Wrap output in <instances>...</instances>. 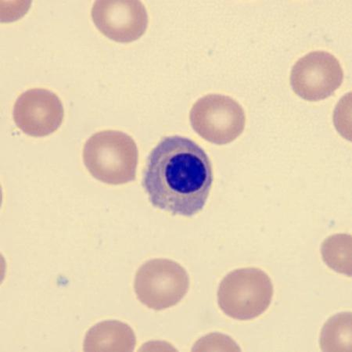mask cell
Returning <instances> with one entry per match:
<instances>
[{
  "mask_svg": "<svg viewBox=\"0 0 352 352\" xmlns=\"http://www.w3.org/2000/svg\"><path fill=\"white\" fill-rule=\"evenodd\" d=\"M213 183L212 163L195 141L166 136L147 158L143 184L152 206L191 217L204 208Z\"/></svg>",
  "mask_w": 352,
  "mask_h": 352,
  "instance_id": "obj_1",
  "label": "cell"
},
{
  "mask_svg": "<svg viewBox=\"0 0 352 352\" xmlns=\"http://www.w3.org/2000/svg\"><path fill=\"white\" fill-rule=\"evenodd\" d=\"M138 146L131 136L117 130L94 134L85 144L83 162L93 177L109 185H123L135 179Z\"/></svg>",
  "mask_w": 352,
  "mask_h": 352,
  "instance_id": "obj_2",
  "label": "cell"
},
{
  "mask_svg": "<svg viewBox=\"0 0 352 352\" xmlns=\"http://www.w3.org/2000/svg\"><path fill=\"white\" fill-rule=\"evenodd\" d=\"M274 286L268 275L258 268L231 272L221 282L218 291L220 309L238 320H253L268 309Z\"/></svg>",
  "mask_w": 352,
  "mask_h": 352,
  "instance_id": "obj_3",
  "label": "cell"
},
{
  "mask_svg": "<svg viewBox=\"0 0 352 352\" xmlns=\"http://www.w3.org/2000/svg\"><path fill=\"white\" fill-rule=\"evenodd\" d=\"M190 279L183 266L173 260L157 258L140 267L134 289L140 302L155 311L177 305L188 292Z\"/></svg>",
  "mask_w": 352,
  "mask_h": 352,
  "instance_id": "obj_4",
  "label": "cell"
},
{
  "mask_svg": "<svg viewBox=\"0 0 352 352\" xmlns=\"http://www.w3.org/2000/svg\"><path fill=\"white\" fill-rule=\"evenodd\" d=\"M192 128L210 143H232L243 132L245 112L234 98L221 94H208L192 106L190 115Z\"/></svg>",
  "mask_w": 352,
  "mask_h": 352,
  "instance_id": "obj_5",
  "label": "cell"
},
{
  "mask_svg": "<svg viewBox=\"0 0 352 352\" xmlns=\"http://www.w3.org/2000/svg\"><path fill=\"white\" fill-rule=\"evenodd\" d=\"M344 72L340 61L325 51H314L300 58L292 68L294 92L308 101L330 98L342 86Z\"/></svg>",
  "mask_w": 352,
  "mask_h": 352,
  "instance_id": "obj_6",
  "label": "cell"
},
{
  "mask_svg": "<svg viewBox=\"0 0 352 352\" xmlns=\"http://www.w3.org/2000/svg\"><path fill=\"white\" fill-rule=\"evenodd\" d=\"M64 117V107L58 95L45 89L27 90L19 96L14 107L16 126L33 138L54 133Z\"/></svg>",
  "mask_w": 352,
  "mask_h": 352,
  "instance_id": "obj_7",
  "label": "cell"
},
{
  "mask_svg": "<svg viewBox=\"0 0 352 352\" xmlns=\"http://www.w3.org/2000/svg\"><path fill=\"white\" fill-rule=\"evenodd\" d=\"M96 28L118 43H132L145 33L148 14L140 1H96L91 11Z\"/></svg>",
  "mask_w": 352,
  "mask_h": 352,
  "instance_id": "obj_8",
  "label": "cell"
},
{
  "mask_svg": "<svg viewBox=\"0 0 352 352\" xmlns=\"http://www.w3.org/2000/svg\"><path fill=\"white\" fill-rule=\"evenodd\" d=\"M135 344L131 328L122 322L109 321L100 323L89 332L85 351H132Z\"/></svg>",
  "mask_w": 352,
  "mask_h": 352,
  "instance_id": "obj_9",
  "label": "cell"
}]
</instances>
